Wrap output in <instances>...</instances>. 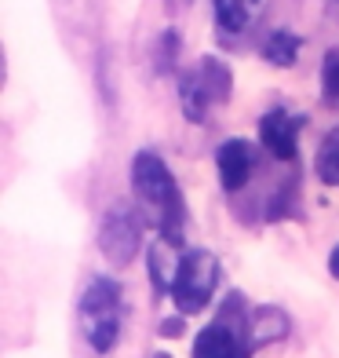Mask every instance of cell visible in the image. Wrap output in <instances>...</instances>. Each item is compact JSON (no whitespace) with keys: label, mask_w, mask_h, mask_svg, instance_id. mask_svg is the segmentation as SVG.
Wrapping results in <instances>:
<instances>
[{"label":"cell","mask_w":339,"mask_h":358,"mask_svg":"<svg viewBox=\"0 0 339 358\" xmlns=\"http://www.w3.org/2000/svg\"><path fill=\"white\" fill-rule=\"evenodd\" d=\"M132 190H135V205L142 208V216H146L153 231L172 238L175 245H183L186 201H183V190L175 183L172 169L165 165V157L153 150H139L132 157Z\"/></svg>","instance_id":"1"},{"label":"cell","mask_w":339,"mask_h":358,"mask_svg":"<svg viewBox=\"0 0 339 358\" xmlns=\"http://www.w3.org/2000/svg\"><path fill=\"white\" fill-rule=\"evenodd\" d=\"M77 318H80V333H84L88 348L91 351H113L121 340V318H124V292L117 278H91L80 292V303H77Z\"/></svg>","instance_id":"2"},{"label":"cell","mask_w":339,"mask_h":358,"mask_svg":"<svg viewBox=\"0 0 339 358\" xmlns=\"http://www.w3.org/2000/svg\"><path fill=\"white\" fill-rule=\"evenodd\" d=\"M252 329V307L245 292H230L223 300L219 315L193 336V355L197 358H234V355H252L248 344Z\"/></svg>","instance_id":"3"},{"label":"cell","mask_w":339,"mask_h":358,"mask_svg":"<svg viewBox=\"0 0 339 358\" xmlns=\"http://www.w3.org/2000/svg\"><path fill=\"white\" fill-rule=\"evenodd\" d=\"M219 259L212 249H186L179 259V271H175L172 282V303L179 315H201L208 303H212L216 289H219Z\"/></svg>","instance_id":"4"},{"label":"cell","mask_w":339,"mask_h":358,"mask_svg":"<svg viewBox=\"0 0 339 358\" xmlns=\"http://www.w3.org/2000/svg\"><path fill=\"white\" fill-rule=\"evenodd\" d=\"M142 227H146V216L135 205H113L103 216L99 227V249L106 256V264L113 267H128L142 249Z\"/></svg>","instance_id":"5"},{"label":"cell","mask_w":339,"mask_h":358,"mask_svg":"<svg viewBox=\"0 0 339 358\" xmlns=\"http://www.w3.org/2000/svg\"><path fill=\"white\" fill-rule=\"evenodd\" d=\"M306 124V117H296L292 110L273 106L259 117V143L278 157V161H296L299 157V128Z\"/></svg>","instance_id":"6"},{"label":"cell","mask_w":339,"mask_h":358,"mask_svg":"<svg viewBox=\"0 0 339 358\" xmlns=\"http://www.w3.org/2000/svg\"><path fill=\"white\" fill-rule=\"evenodd\" d=\"M216 172H219V183L226 194H237L248 187V179L255 172V150L248 139H226L219 150H216Z\"/></svg>","instance_id":"7"},{"label":"cell","mask_w":339,"mask_h":358,"mask_svg":"<svg viewBox=\"0 0 339 358\" xmlns=\"http://www.w3.org/2000/svg\"><path fill=\"white\" fill-rule=\"evenodd\" d=\"M179 106H183V117L190 121V124H204L208 121V113H212V106H219L216 99H212V92H208V85L201 80V73H197V66L193 70H183L179 73Z\"/></svg>","instance_id":"8"},{"label":"cell","mask_w":339,"mask_h":358,"mask_svg":"<svg viewBox=\"0 0 339 358\" xmlns=\"http://www.w3.org/2000/svg\"><path fill=\"white\" fill-rule=\"evenodd\" d=\"M263 0H212V11H216V29L223 41H234L241 37L245 29L255 22Z\"/></svg>","instance_id":"9"},{"label":"cell","mask_w":339,"mask_h":358,"mask_svg":"<svg viewBox=\"0 0 339 358\" xmlns=\"http://www.w3.org/2000/svg\"><path fill=\"white\" fill-rule=\"evenodd\" d=\"M179 259H183V245H175L172 238L157 234V241L146 249V271H150L157 292H172L175 271H179Z\"/></svg>","instance_id":"10"},{"label":"cell","mask_w":339,"mask_h":358,"mask_svg":"<svg viewBox=\"0 0 339 358\" xmlns=\"http://www.w3.org/2000/svg\"><path fill=\"white\" fill-rule=\"evenodd\" d=\"M292 333V322L281 311L278 303H263V307H252V329H248V344L252 351H259L266 344H278Z\"/></svg>","instance_id":"11"},{"label":"cell","mask_w":339,"mask_h":358,"mask_svg":"<svg viewBox=\"0 0 339 358\" xmlns=\"http://www.w3.org/2000/svg\"><path fill=\"white\" fill-rule=\"evenodd\" d=\"M299 48H303V37L299 34H292V29H273V34L263 37L259 55L270 62V66H296Z\"/></svg>","instance_id":"12"},{"label":"cell","mask_w":339,"mask_h":358,"mask_svg":"<svg viewBox=\"0 0 339 358\" xmlns=\"http://www.w3.org/2000/svg\"><path fill=\"white\" fill-rule=\"evenodd\" d=\"M197 73H201V80L208 85V92H212V99H216L219 106L230 99V92H234V73H230V66H226L223 59H216V55L197 59Z\"/></svg>","instance_id":"13"},{"label":"cell","mask_w":339,"mask_h":358,"mask_svg":"<svg viewBox=\"0 0 339 358\" xmlns=\"http://www.w3.org/2000/svg\"><path fill=\"white\" fill-rule=\"evenodd\" d=\"M314 172L325 187H339V124L329 128L325 139L317 143V157H314Z\"/></svg>","instance_id":"14"},{"label":"cell","mask_w":339,"mask_h":358,"mask_svg":"<svg viewBox=\"0 0 339 358\" xmlns=\"http://www.w3.org/2000/svg\"><path fill=\"white\" fill-rule=\"evenodd\" d=\"M321 99L329 110H339V48L325 52L321 59Z\"/></svg>","instance_id":"15"},{"label":"cell","mask_w":339,"mask_h":358,"mask_svg":"<svg viewBox=\"0 0 339 358\" xmlns=\"http://www.w3.org/2000/svg\"><path fill=\"white\" fill-rule=\"evenodd\" d=\"M183 333V318H168L160 322V336H179Z\"/></svg>","instance_id":"16"},{"label":"cell","mask_w":339,"mask_h":358,"mask_svg":"<svg viewBox=\"0 0 339 358\" xmlns=\"http://www.w3.org/2000/svg\"><path fill=\"white\" fill-rule=\"evenodd\" d=\"M329 274L339 282V245H336V249H332V256H329Z\"/></svg>","instance_id":"17"}]
</instances>
